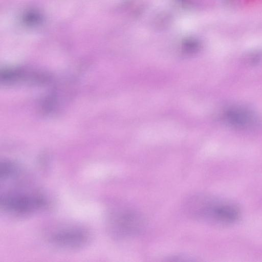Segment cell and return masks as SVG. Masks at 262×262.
<instances>
[{
	"mask_svg": "<svg viewBox=\"0 0 262 262\" xmlns=\"http://www.w3.org/2000/svg\"><path fill=\"white\" fill-rule=\"evenodd\" d=\"M183 205L191 217L214 225H232L241 216L240 208L235 203L206 194L191 195Z\"/></svg>",
	"mask_w": 262,
	"mask_h": 262,
	"instance_id": "cell-1",
	"label": "cell"
},
{
	"mask_svg": "<svg viewBox=\"0 0 262 262\" xmlns=\"http://www.w3.org/2000/svg\"><path fill=\"white\" fill-rule=\"evenodd\" d=\"M108 225L113 236L124 239L141 233L144 229L145 221L141 214L136 210L124 208L112 213Z\"/></svg>",
	"mask_w": 262,
	"mask_h": 262,
	"instance_id": "cell-2",
	"label": "cell"
},
{
	"mask_svg": "<svg viewBox=\"0 0 262 262\" xmlns=\"http://www.w3.org/2000/svg\"><path fill=\"white\" fill-rule=\"evenodd\" d=\"M47 205L46 198L38 193L12 192L1 196V208L13 214H32L44 208Z\"/></svg>",
	"mask_w": 262,
	"mask_h": 262,
	"instance_id": "cell-3",
	"label": "cell"
},
{
	"mask_svg": "<svg viewBox=\"0 0 262 262\" xmlns=\"http://www.w3.org/2000/svg\"><path fill=\"white\" fill-rule=\"evenodd\" d=\"M90 233L79 226H66L55 229L49 233L48 241L53 246L68 250L77 249L85 246L90 239Z\"/></svg>",
	"mask_w": 262,
	"mask_h": 262,
	"instance_id": "cell-4",
	"label": "cell"
},
{
	"mask_svg": "<svg viewBox=\"0 0 262 262\" xmlns=\"http://www.w3.org/2000/svg\"><path fill=\"white\" fill-rule=\"evenodd\" d=\"M223 119L230 126L239 130L255 128L259 124L257 116L251 110L242 106H232L224 111Z\"/></svg>",
	"mask_w": 262,
	"mask_h": 262,
	"instance_id": "cell-5",
	"label": "cell"
},
{
	"mask_svg": "<svg viewBox=\"0 0 262 262\" xmlns=\"http://www.w3.org/2000/svg\"><path fill=\"white\" fill-rule=\"evenodd\" d=\"M0 177L1 181L11 179L17 175L19 167L15 163L9 161L1 163L0 166Z\"/></svg>",
	"mask_w": 262,
	"mask_h": 262,
	"instance_id": "cell-6",
	"label": "cell"
},
{
	"mask_svg": "<svg viewBox=\"0 0 262 262\" xmlns=\"http://www.w3.org/2000/svg\"><path fill=\"white\" fill-rule=\"evenodd\" d=\"M198 45L194 40H188L185 43V48L188 52H193L198 49Z\"/></svg>",
	"mask_w": 262,
	"mask_h": 262,
	"instance_id": "cell-7",
	"label": "cell"
}]
</instances>
